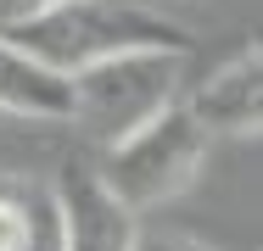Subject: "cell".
Wrapping results in <instances>:
<instances>
[{"label": "cell", "instance_id": "cell-1", "mask_svg": "<svg viewBox=\"0 0 263 251\" xmlns=\"http://www.w3.org/2000/svg\"><path fill=\"white\" fill-rule=\"evenodd\" d=\"M11 39L23 50H34L56 73H73L84 61H101L112 50H135V45H162L191 56L185 23L168 17L152 0H56L34 23L11 28Z\"/></svg>", "mask_w": 263, "mask_h": 251}, {"label": "cell", "instance_id": "cell-2", "mask_svg": "<svg viewBox=\"0 0 263 251\" xmlns=\"http://www.w3.org/2000/svg\"><path fill=\"white\" fill-rule=\"evenodd\" d=\"M179 78H185V50H112L101 61H84L67 73V117L96 145H112L146 117H157L168 100H179Z\"/></svg>", "mask_w": 263, "mask_h": 251}, {"label": "cell", "instance_id": "cell-3", "mask_svg": "<svg viewBox=\"0 0 263 251\" xmlns=\"http://www.w3.org/2000/svg\"><path fill=\"white\" fill-rule=\"evenodd\" d=\"M208 129L185 112V100H168L157 117L129 129L123 140L101 145V179L129 212H152L185 196L208 162Z\"/></svg>", "mask_w": 263, "mask_h": 251}, {"label": "cell", "instance_id": "cell-4", "mask_svg": "<svg viewBox=\"0 0 263 251\" xmlns=\"http://www.w3.org/2000/svg\"><path fill=\"white\" fill-rule=\"evenodd\" d=\"M56 251H135L140 212H129L90 162H67L51 190Z\"/></svg>", "mask_w": 263, "mask_h": 251}, {"label": "cell", "instance_id": "cell-5", "mask_svg": "<svg viewBox=\"0 0 263 251\" xmlns=\"http://www.w3.org/2000/svg\"><path fill=\"white\" fill-rule=\"evenodd\" d=\"M185 112L208 134H258L263 123V50L247 45L185 95Z\"/></svg>", "mask_w": 263, "mask_h": 251}, {"label": "cell", "instance_id": "cell-6", "mask_svg": "<svg viewBox=\"0 0 263 251\" xmlns=\"http://www.w3.org/2000/svg\"><path fill=\"white\" fill-rule=\"evenodd\" d=\"M0 112L34 117V123H62L67 117V73L45 67L11 34H0Z\"/></svg>", "mask_w": 263, "mask_h": 251}, {"label": "cell", "instance_id": "cell-7", "mask_svg": "<svg viewBox=\"0 0 263 251\" xmlns=\"http://www.w3.org/2000/svg\"><path fill=\"white\" fill-rule=\"evenodd\" d=\"M51 201L23 179H0V251H45L51 229Z\"/></svg>", "mask_w": 263, "mask_h": 251}, {"label": "cell", "instance_id": "cell-8", "mask_svg": "<svg viewBox=\"0 0 263 251\" xmlns=\"http://www.w3.org/2000/svg\"><path fill=\"white\" fill-rule=\"evenodd\" d=\"M135 251H213V246L191 240V235H179V229H157V223H140V235H135Z\"/></svg>", "mask_w": 263, "mask_h": 251}, {"label": "cell", "instance_id": "cell-9", "mask_svg": "<svg viewBox=\"0 0 263 251\" xmlns=\"http://www.w3.org/2000/svg\"><path fill=\"white\" fill-rule=\"evenodd\" d=\"M56 0H0V34H11V28H23V23H34L40 11H51Z\"/></svg>", "mask_w": 263, "mask_h": 251}]
</instances>
